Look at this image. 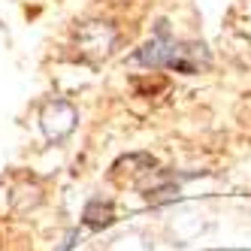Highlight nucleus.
<instances>
[{
    "instance_id": "nucleus-1",
    "label": "nucleus",
    "mask_w": 251,
    "mask_h": 251,
    "mask_svg": "<svg viewBox=\"0 0 251 251\" xmlns=\"http://www.w3.org/2000/svg\"><path fill=\"white\" fill-rule=\"evenodd\" d=\"M115 40H118V33H115V27L109 22H85L76 30V49H79V55L88 58V61H94V64L112 55Z\"/></svg>"
},
{
    "instance_id": "nucleus-2",
    "label": "nucleus",
    "mask_w": 251,
    "mask_h": 251,
    "mask_svg": "<svg viewBox=\"0 0 251 251\" xmlns=\"http://www.w3.org/2000/svg\"><path fill=\"white\" fill-rule=\"evenodd\" d=\"M40 121H43L46 139L49 142H61V139H67L70 133H73L79 115H76V109L67 100H49L43 106V112H40Z\"/></svg>"
},
{
    "instance_id": "nucleus-3",
    "label": "nucleus",
    "mask_w": 251,
    "mask_h": 251,
    "mask_svg": "<svg viewBox=\"0 0 251 251\" xmlns=\"http://www.w3.org/2000/svg\"><path fill=\"white\" fill-rule=\"evenodd\" d=\"M209 64V51L200 43H173L170 46V61L167 67L176 73H197L200 67Z\"/></svg>"
},
{
    "instance_id": "nucleus-4",
    "label": "nucleus",
    "mask_w": 251,
    "mask_h": 251,
    "mask_svg": "<svg viewBox=\"0 0 251 251\" xmlns=\"http://www.w3.org/2000/svg\"><path fill=\"white\" fill-rule=\"evenodd\" d=\"M85 224L91 227V230H103V227H109L112 221H115V209H112V203L109 200H91L85 206Z\"/></svg>"
},
{
    "instance_id": "nucleus-5",
    "label": "nucleus",
    "mask_w": 251,
    "mask_h": 251,
    "mask_svg": "<svg viewBox=\"0 0 251 251\" xmlns=\"http://www.w3.org/2000/svg\"><path fill=\"white\" fill-rule=\"evenodd\" d=\"M76 239H79V233H76V230H73V233H70V236H67V239H64V245H61V248H58V251H70V248H73V245H76Z\"/></svg>"
}]
</instances>
